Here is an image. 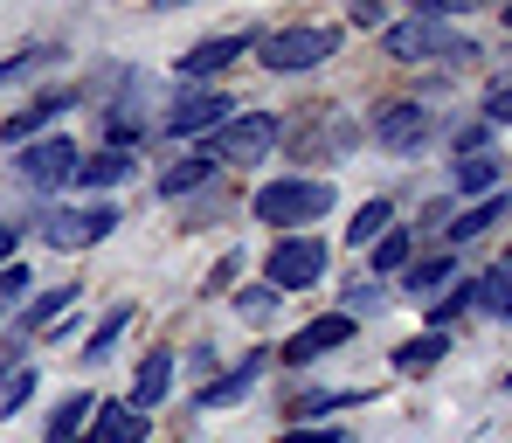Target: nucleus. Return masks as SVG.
I'll return each instance as SVG.
<instances>
[{
    "label": "nucleus",
    "mask_w": 512,
    "mask_h": 443,
    "mask_svg": "<svg viewBox=\"0 0 512 443\" xmlns=\"http://www.w3.org/2000/svg\"><path fill=\"white\" fill-rule=\"evenodd\" d=\"M77 333H84V319H77V312H63V319H56L42 340H49V347H63V340H77Z\"/></svg>",
    "instance_id": "79ce46f5"
},
{
    "label": "nucleus",
    "mask_w": 512,
    "mask_h": 443,
    "mask_svg": "<svg viewBox=\"0 0 512 443\" xmlns=\"http://www.w3.org/2000/svg\"><path fill=\"white\" fill-rule=\"evenodd\" d=\"M173 374H180V354H173V347H146V354H139V367H132V388H125V402L153 416V409H160V402L173 395Z\"/></svg>",
    "instance_id": "f3484780"
},
{
    "label": "nucleus",
    "mask_w": 512,
    "mask_h": 443,
    "mask_svg": "<svg viewBox=\"0 0 512 443\" xmlns=\"http://www.w3.org/2000/svg\"><path fill=\"white\" fill-rule=\"evenodd\" d=\"M250 222L270 236H312V222H326L340 208V187L326 174H270L250 187Z\"/></svg>",
    "instance_id": "f257e3e1"
},
{
    "label": "nucleus",
    "mask_w": 512,
    "mask_h": 443,
    "mask_svg": "<svg viewBox=\"0 0 512 443\" xmlns=\"http://www.w3.org/2000/svg\"><path fill=\"white\" fill-rule=\"evenodd\" d=\"M28 298H35V270L14 257V264L0 270V305H28Z\"/></svg>",
    "instance_id": "c9c22d12"
},
{
    "label": "nucleus",
    "mask_w": 512,
    "mask_h": 443,
    "mask_svg": "<svg viewBox=\"0 0 512 443\" xmlns=\"http://www.w3.org/2000/svg\"><path fill=\"white\" fill-rule=\"evenodd\" d=\"M346 21H353V28H388V7H381V0H353Z\"/></svg>",
    "instance_id": "a19ab883"
},
{
    "label": "nucleus",
    "mask_w": 512,
    "mask_h": 443,
    "mask_svg": "<svg viewBox=\"0 0 512 443\" xmlns=\"http://www.w3.org/2000/svg\"><path fill=\"white\" fill-rule=\"evenodd\" d=\"M56 63H70V42H56V35H35V42H21V49H7V56H0V90L28 84V77H49Z\"/></svg>",
    "instance_id": "aec40b11"
},
{
    "label": "nucleus",
    "mask_w": 512,
    "mask_h": 443,
    "mask_svg": "<svg viewBox=\"0 0 512 443\" xmlns=\"http://www.w3.org/2000/svg\"><path fill=\"white\" fill-rule=\"evenodd\" d=\"M478 118L499 132V125H512V84H492L485 97H478Z\"/></svg>",
    "instance_id": "e433bc0d"
},
{
    "label": "nucleus",
    "mask_w": 512,
    "mask_h": 443,
    "mask_svg": "<svg viewBox=\"0 0 512 443\" xmlns=\"http://www.w3.org/2000/svg\"><path fill=\"white\" fill-rule=\"evenodd\" d=\"M450 277H464V270H457V250L436 243V250H423L416 264L402 270V298H409V305H436V298L450 291Z\"/></svg>",
    "instance_id": "6ab92c4d"
},
{
    "label": "nucleus",
    "mask_w": 512,
    "mask_h": 443,
    "mask_svg": "<svg viewBox=\"0 0 512 443\" xmlns=\"http://www.w3.org/2000/svg\"><path fill=\"white\" fill-rule=\"evenodd\" d=\"M90 416H97V395H90V388L63 395V402L42 416V443H84L90 437Z\"/></svg>",
    "instance_id": "5701e85b"
},
{
    "label": "nucleus",
    "mask_w": 512,
    "mask_h": 443,
    "mask_svg": "<svg viewBox=\"0 0 512 443\" xmlns=\"http://www.w3.org/2000/svg\"><path fill=\"white\" fill-rule=\"evenodd\" d=\"M35 395H42V367H14V374L0 381V416H21Z\"/></svg>",
    "instance_id": "2f4dec72"
},
{
    "label": "nucleus",
    "mask_w": 512,
    "mask_h": 443,
    "mask_svg": "<svg viewBox=\"0 0 512 443\" xmlns=\"http://www.w3.org/2000/svg\"><path fill=\"white\" fill-rule=\"evenodd\" d=\"M77 104H84V90H77V84L35 90L21 111H7V118H0V146H7V153H21V146L49 139V132H56V118H63V111H77Z\"/></svg>",
    "instance_id": "f8f14e48"
},
{
    "label": "nucleus",
    "mask_w": 512,
    "mask_h": 443,
    "mask_svg": "<svg viewBox=\"0 0 512 443\" xmlns=\"http://www.w3.org/2000/svg\"><path fill=\"white\" fill-rule=\"evenodd\" d=\"M506 84H512V56H506Z\"/></svg>",
    "instance_id": "a18cd8bd"
},
{
    "label": "nucleus",
    "mask_w": 512,
    "mask_h": 443,
    "mask_svg": "<svg viewBox=\"0 0 512 443\" xmlns=\"http://www.w3.org/2000/svg\"><path fill=\"white\" fill-rule=\"evenodd\" d=\"M388 229H395V201H388V194H367V201L353 208V222H346V250H374Z\"/></svg>",
    "instance_id": "cd10ccee"
},
{
    "label": "nucleus",
    "mask_w": 512,
    "mask_h": 443,
    "mask_svg": "<svg viewBox=\"0 0 512 443\" xmlns=\"http://www.w3.org/2000/svg\"><path fill=\"white\" fill-rule=\"evenodd\" d=\"M0 326H7V305H0Z\"/></svg>",
    "instance_id": "49530a36"
},
{
    "label": "nucleus",
    "mask_w": 512,
    "mask_h": 443,
    "mask_svg": "<svg viewBox=\"0 0 512 443\" xmlns=\"http://www.w3.org/2000/svg\"><path fill=\"white\" fill-rule=\"evenodd\" d=\"M340 56V28L333 21H291V28H263L256 42V70L263 77H312Z\"/></svg>",
    "instance_id": "7ed1b4c3"
},
{
    "label": "nucleus",
    "mask_w": 512,
    "mask_h": 443,
    "mask_svg": "<svg viewBox=\"0 0 512 443\" xmlns=\"http://www.w3.org/2000/svg\"><path fill=\"white\" fill-rule=\"evenodd\" d=\"M263 284L277 291V298H298V291H312V284H326V270H333V243L312 229V236H270V250H263Z\"/></svg>",
    "instance_id": "39448f33"
},
{
    "label": "nucleus",
    "mask_w": 512,
    "mask_h": 443,
    "mask_svg": "<svg viewBox=\"0 0 512 443\" xmlns=\"http://www.w3.org/2000/svg\"><path fill=\"white\" fill-rule=\"evenodd\" d=\"M256 42H263V28H229V35H201V42H187L180 56H173V77L194 90H215L222 70H236L243 56H256Z\"/></svg>",
    "instance_id": "9d476101"
},
{
    "label": "nucleus",
    "mask_w": 512,
    "mask_h": 443,
    "mask_svg": "<svg viewBox=\"0 0 512 443\" xmlns=\"http://www.w3.org/2000/svg\"><path fill=\"white\" fill-rule=\"evenodd\" d=\"M506 388H512V374H506Z\"/></svg>",
    "instance_id": "de8ad7c7"
},
{
    "label": "nucleus",
    "mask_w": 512,
    "mask_h": 443,
    "mask_svg": "<svg viewBox=\"0 0 512 443\" xmlns=\"http://www.w3.org/2000/svg\"><path fill=\"white\" fill-rule=\"evenodd\" d=\"M506 319H512V305H506Z\"/></svg>",
    "instance_id": "09e8293b"
},
{
    "label": "nucleus",
    "mask_w": 512,
    "mask_h": 443,
    "mask_svg": "<svg viewBox=\"0 0 512 443\" xmlns=\"http://www.w3.org/2000/svg\"><path fill=\"white\" fill-rule=\"evenodd\" d=\"M284 146V111H236L215 139H201V153L229 174V167H270V153Z\"/></svg>",
    "instance_id": "423d86ee"
},
{
    "label": "nucleus",
    "mask_w": 512,
    "mask_h": 443,
    "mask_svg": "<svg viewBox=\"0 0 512 443\" xmlns=\"http://www.w3.org/2000/svg\"><path fill=\"white\" fill-rule=\"evenodd\" d=\"M132 319H139V305H132V298H118V305H104V319L90 326V340L77 347V360H84V367H104V360H111V347H118V340L132 333Z\"/></svg>",
    "instance_id": "393cba45"
},
{
    "label": "nucleus",
    "mask_w": 512,
    "mask_h": 443,
    "mask_svg": "<svg viewBox=\"0 0 512 443\" xmlns=\"http://www.w3.org/2000/svg\"><path fill=\"white\" fill-rule=\"evenodd\" d=\"M464 291H471V312L506 319V305H512V264H485L478 277H464Z\"/></svg>",
    "instance_id": "c85d7f7f"
},
{
    "label": "nucleus",
    "mask_w": 512,
    "mask_h": 443,
    "mask_svg": "<svg viewBox=\"0 0 512 443\" xmlns=\"http://www.w3.org/2000/svg\"><path fill=\"white\" fill-rule=\"evenodd\" d=\"M506 264H512V257H506Z\"/></svg>",
    "instance_id": "8fccbe9b"
},
{
    "label": "nucleus",
    "mask_w": 512,
    "mask_h": 443,
    "mask_svg": "<svg viewBox=\"0 0 512 443\" xmlns=\"http://www.w3.org/2000/svg\"><path fill=\"white\" fill-rule=\"evenodd\" d=\"M416 257H423L416 229H409V222H395V229H388V236H381V243L367 250V277H402V270L416 264Z\"/></svg>",
    "instance_id": "bb28decb"
},
{
    "label": "nucleus",
    "mask_w": 512,
    "mask_h": 443,
    "mask_svg": "<svg viewBox=\"0 0 512 443\" xmlns=\"http://www.w3.org/2000/svg\"><path fill=\"white\" fill-rule=\"evenodd\" d=\"M118 201H49V208H35V222H21V229H35V243L42 250H63V257H77V250H97V243H111L118 236Z\"/></svg>",
    "instance_id": "f03ea898"
},
{
    "label": "nucleus",
    "mask_w": 512,
    "mask_h": 443,
    "mask_svg": "<svg viewBox=\"0 0 512 443\" xmlns=\"http://www.w3.org/2000/svg\"><path fill=\"white\" fill-rule=\"evenodd\" d=\"M84 443H153V416L132 409V402H97Z\"/></svg>",
    "instance_id": "412c9836"
},
{
    "label": "nucleus",
    "mask_w": 512,
    "mask_h": 443,
    "mask_svg": "<svg viewBox=\"0 0 512 443\" xmlns=\"http://www.w3.org/2000/svg\"><path fill=\"white\" fill-rule=\"evenodd\" d=\"M353 333H360V326H353L346 312H319V319H305V326H298V333L277 347V360H284V367H312V360H326V354H340V347H353Z\"/></svg>",
    "instance_id": "ddd939ff"
},
{
    "label": "nucleus",
    "mask_w": 512,
    "mask_h": 443,
    "mask_svg": "<svg viewBox=\"0 0 512 443\" xmlns=\"http://www.w3.org/2000/svg\"><path fill=\"white\" fill-rule=\"evenodd\" d=\"M512 215V194H492V201H471V208H457V222L443 229V250H464V243H478L485 229H499Z\"/></svg>",
    "instance_id": "a878e982"
},
{
    "label": "nucleus",
    "mask_w": 512,
    "mask_h": 443,
    "mask_svg": "<svg viewBox=\"0 0 512 443\" xmlns=\"http://www.w3.org/2000/svg\"><path fill=\"white\" fill-rule=\"evenodd\" d=\"M443 354H450V333H423V340L395 347V374H429Z\"/></svg>",
    "instance_id": "c756f323"
},
{
    "label": "nucleus",
    "mask_w": 512,
    "mask_h": 443,
    "mask_svg": "<svg viewBox=\"0 0 512 443\" xmlns=\"http://www.w3.org/2000/svg\"><path fill=\"white\" fill-rule=\"evenodd\" d=\"M270 360H277L270 347H256V354H243L236 367H222L215 381H201V388H194V416H201V409H236V402H250L256 381L270 374Z\"/></svg>",
    "instance_id": "4468645a"
},
{
    "label": "nucleus",
    "mask_w": 512,
    "mask_h": 443,
    "mask_svg": "<svg viewBox=\"0 0 512 443\" xmlns=\"http://www.w3.org/2000/svg\"><path fill=\"white\" fill-rule=\"evenodd\" d=\"M277 443H353V437H346L340 423H298V430H284Z\"/></svg>",
    "instance_id": "4c0bfd02"
},
{
    "label": "nucleus",
    "mask_w": 512,
    "mask_h": 443,
    "mask_svg": "<svg viewBox=\"0 0 512 443\" xmlns=\"http://www.w3.org/2000/svg\"><path fill=\"white\" fill-rule=\"evenodd\" d=\"M187 367H194L201 381H215V374H222V347H215V340H194V354H187Z\"/></svg>",
    "instance_id": "58836bf2"
},
{
    "label": "nucleus",
    "mask_w": 512,
    "mask_h": 443,
    "mask_svg": "<svg viewBox=\"0 0 512 443\" xmlns=\"http://www.w3.org/2000/svg\"><path fill=\"white\" fill-rule=\"evenodd\" d=\"M229 305H236V319H250V326H270V319H277V305H284V298H277V291H270V284H243V291H236V298H229Z\"/></svg>",
    "instance_id": "473e14b6"
},
{
    "label": "nucleus",
    "mask_w": 512,
    "mask_h": 443,
    "mask_svg": "<svg viewBox=\"0 0 512 443\" xmlns=\"http://www.w3.org/2000/svg\"><path fill=\"white\" fill-rule=\"evenodd\" d=\"M381 56L388 63H471V56H485L471 35H457V28H443V21H388L381 28Z\"/></svg>",
    "instance_id": "0eeeda50"
},
{
    "label": "nucleus",
    "mask_w": 512,
    "mask_h": 443,
    "mask_svg": "<svg viewBox=\"0 0 512 443\" xmlns=\"http://www.w3.org/2000/svg\"><path fill=\"white\" fill-rule=\"evenodd\" d=\"M208 187H222V167H215L201 146H187L173 167H160V174H153V194H160V201H201Z\"/></svg>",
    "instance_id": "2eb2a0df"
},
{
    "label": "nucleus",
    "mask_w": 512,
    "mask_h": 443,
    "mask_svg": "<svg viewBox=\"0 0 512 443\" xmlns=\"http://www.w3.org/2000/svg\"><path fill=\"white\" fill-rule=\"evenodd\" d=\"M284 146H291V160L298 167H333V160H346L353 146H367V125L346 111V104H319L312 118H284Z\"/></svg>",
    "instance_id": "20e7f679"
},
{
    "label": "nucleus",
    "mask_w": 512,
    "mask_h": 443,
    "mask_svg": "<svg viewBox=\"0 0 512 443\" xmlns=\"http://www.w3.org/2000/svg\"><path fill=\"white\" fill-rule=\"evenodd\" d=\"M381 305H388V291H381V284H353V291L340 298V312L353 319V326H360V319H374Z\"/></svg>",
    "instance_id": "f704fd0d"
},
{
    "label": "nucleus",
    "mask_w": 512,
    "mask_h": 443,
    "mask_svg": "<svg viewBox=\"0 0 512 443\" xmlns=\"http://www.w3.org/2000/svg\"><path fill=\"white\" fill-rule=\"evenodd\" d=\"M243 270H250V257H243V250L215 257V270L201 277V298H236V291H243Z\"/></svg>",
    "instance_id": "7c9ffc66"
},
{
    "label": "nucleus",
    "mask_w": 512,
    "mask_h": 443,
    "mask_svg": "<svg viewBox=\"0 0 512 443\" xmlns=\"http://www.w3.org/2000/svg\"><path fill=\"white\" fill-rule=\"evenodd\" d=\"M450 194H457L464 208L506 194V160H499V153H485V160H457V167H450Z\"/></svg>",
    "instance_id": "4be33fe9"
},
{
    "label": "nucleus",
    "mask_w": 512,
    "mask_h": 443,
    "mask_svg": "<svg viewBox=\"0 0 512 443\" xmlns=\"http://www.w3.org/2000/svg\"><path fill=\"white\" fill-rule=\"evenodd\" d=\"M63 312H77V284H49V291H35L21 312H14V333H28V340H42Z\"/></svg>",
    "instance_id": "b1692460"
},
{
    "label": "nucleus",
    "mask_w": 512,
    "mask_h": 443,
    "mask_svg": "<svg viewBox=\"0 0 512 443\" xmlns=\"http://www.w3.org/2000/svg\"><path fill=\"white\" fill-rule=\"evenodd\" d=\"M139 167H146V153H111V146H90V153H84V167H77V180H70V187H77L84 201H104L111 187H125V180L139 174Z\"/></svg>",
    "instance_id": "dca6fc26"
},
{
    "label": "nucleus",
    "mask_w": 512,
    "mask_h": 443,
    "mask_svg": "<svg viewBox=\"0 0 512 443\" xmlns=\"http://www.w3.org/2000/svg\"><path fill=\"white\" fill-rule=\"evenodd\" d=\"M381 388H298L291 402H284V430H298V423H333L340 409H360V402H374Z\"/></svg>",
    "instance_id": "a211bd4d"
},
{
    "label": "nucleus",
    "mask_w": 512,
    "mask_h": 443,
    "mask_svg": "<svg viewBox=\"0 0 512 443\" xmlns=\"http://www.w3.org/2000/svg\"><path fill=\"white\" fill-rule=\"evenodd\" d=\"M499 21H506V28H512V7H506V14H499Z\"/></svg>",
    "instance_id": "c03bdc74"
},
{
    "label": "nucleus",
    "mask_w": 512,
    "mask_h": 443,
    "mask_svg": "<svg viewBox=\"0 0 512 443\" xmlns=\"http://www.w3.org/2000/svg\"><path fill=\"white\" fill-rule=\"evenodd\" d=\"M360 125H367V139H374L381 153H395V160H416L429 139L443 132V118L429 111L423 97H388V104H374Z\"/></svg>",
    "instance_id": "6e6552de"
},
{
    "label": "nucleus",
    "mask_w": 512,
    "mask_h": 443,
    "mask_svg": "<svg viewBox=\"0 0 512 443\" xmlns=\"http://www.w3.org/2000/svg\"><path fill=\"white\" fill-rule=\"evenodd\" d=\"M450 153H457V160H485V153H492V125H485V118L457 125V132H450Z\"/></svg>",
    "instance_id": "72a5a7b5"
},
{
    "label": "nucleus",
    "mask_w": 512,
    "mask_h": 443,
    "mask_svg": "<svg viewBox=\"0 0 512 443\" xmlns=\"http://www.w3.org/2000/svg\"><path fill=\"white\" fill-rule=\"evenodd\" d=\"M77 167H84V146H77L70 132H49V139H35V146H21V153H14V180H21V187H35L42 201H49V194H63V187L77 180Z\"/></svg>",
    "instance_id": "9b49d317"
},
{
    "label": "nucleus",
    "mask_w": 512,
    "mask_h": 443,
    "mask_svg": "<svg viewBox=\"0 0 512 443\" xmlns=\"http://www.w3.org/2000/svg\"><path fill=\"white\" fill-rule=\"evenodd\" d=\"M28 333H14V326H7V340H0V381H7V374H14V367H28Z\"/></svg>",
    "instance_id": "ea45409f"
},
{
    "label": "nucleus",
    "mask_w": 512,
    "mask_h": 443,
    "mask_svg": "<svg viewBox=\"0 0 512 443\" xmlns=\"http://www.w3.org/2000/svg\"><path fill=\"white\" fill-rule=\"evenodd\" d=\"M236 111H243V104H236L229 90H194V84H180L167 97V111H160V139H187V146H201V139H215Z\"/></svg>",
    "instance_id": "1a4fd4ad"
},
{
    "label": "nucleus",
    "mask_w": 512,
    "mask_h": 443,
    "mask_svg": "<svg viewBox=\"0 0 512 443\" xmlns=\"http://www.w3.org/2000/svg\"><path fill=\"white\" fill-rule=\"evenodd\" d=\"M14 250H21V222H0V270L14 264Z\"/></svg>",
    "instance_id": "37998d69"
}]
</instances>
